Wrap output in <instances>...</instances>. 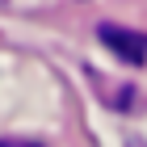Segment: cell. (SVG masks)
I'll list each match as a JSON object with an SVG mask.
<instances>
[{"label":"cell","mask_w":147,"mask_h":147,"mask_svg":"<svg viewBox=\"0 0 147 147\" xmlns=\"http://www.w3.org/2000/svg\"><path fill=\"white\" fill-rule=\"evenodd\" d=\"M97 38H101V42L109 46L122 63H130V67H143V63H147V34H139V30L101 25V30H97Z\"/></svg>","instance_id":"obj_1"},{"label":"cell","mask_w":147,"mask_h":147,"mask_svg":"<svg viewBox=\"0 0 147 147\" xmlns=\"http://www.w3.org/2000/svg\"><path fill=\"white\" fill-rule=\"evenodd\" d=\"M126 147H147V143H143L139 135H130V139H126Z\"/></svg>","instance_id":"obj_3"},{"label":"cell","mask_w":147,"mask_h":147,"mask_svg":"<svg viewBox=\"0 0 147 147\" xmlns=\"http://www.w3.org/2000/svg\"><path fill=\"white\" fill-rule=\"evenodd\" d=\"M0 147H42V143H34V139H0Z\"/></svg>","instance_id":"obj_2"}]
</instances>
